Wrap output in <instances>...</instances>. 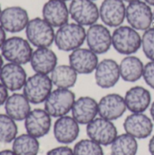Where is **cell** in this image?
I'll list each match as a JSON object with an SVG mask.
<instances>
[{"instance_id":"cell-1","label":"cell","mask_w":154,"mask_h":155,"mask_svg":"<svg viewBox=\"0 0 154 155\" xmlns=\"http://www.w3.org/2000/svg\"><path fill=\"white\" fill-rule=\"evenodd\" d=\"M86 40V30L84 26L77 23H67L60 26L55 32L54 44L56 47L64 52H73L80 48Z\"/></svg>"},{"instance_id":"cell-2","label":"cell","mask_w":154,"mask_h":155,"mask_svg":"<svg viewBox=\"0 0 154 155\" xmlns=\"http://www.w3.org/2000/svg\"><path fill=\"white\" fill-rule=\"evenodd\" d=\"M113 46L121 54H134L142 48V35L133 27L122 25L113 32Z\"/></svg>"},{"instance_id":"cell-3","label":"cell","mask_w":154,"mask_h":155,"mask_svg":"<svg viewBox=\"0 0 154 155\" xmlns=\"http://www.w3.org/2000/svg\"><path fill=\"white\" fill-rule=\"evenodd\" d=\"M49 23L44 18L34 17L30 19L25 30L28 42L36 48L50 47L54 43L55 32Z\"/></svg>"},{"instance_id":"cell-4","label":"cell","mask_w":154,"mask_h":155,"mask_svg":"<svg viewBox=\"0 0 154 155\" xmlns=\"http://www.w3.org/2000/svg\"><path fill=\"white\" fill-rule=\"evenodd\" d=\"M27 39L20 36H12L5 40L1 48V54L8 63L25 64L30 63L33 49Z\"/></svg>"},{"instance_id":"cell-5","label":"cell","mask_w":154,"mask_h":155,"mask_svg":"<svg viewBox=\"0 0 154 155\" xmlns=\"http://www.w3.org/2000/svg\"><path fill=\"white\" fill-rule=\"evenodd\" d=\"M53 86L49 74L35 73L27 78L23 88V94L31 104H39L45 102L53 91Z\"/></svg>"},{"instance_id":"cell-6","label":"cell","mask_w":154,"mask_h":155,"mask_svg":"<svg viewBox=\"0 0 154 155\" xmlns=\"http://www.w3.org/2000/svg\"><path fill=\"white\" fill-rule=\"evenodd\" d=\"M75 94L71 89L56 88L44 102V110L54 118L67 115L75 102Z\"/></svg>"},{"instance_id":"cell-7","label":"cell","mask_w":154,"mask_h":155,"mask_svg":"<svg viewBox=\"0 0 154 155\" xmlns=\"http://www.w3.org/2000/svg\"><path fill=\"white\" fill-rule=\"evenodd\" d=\"M126 20L130 26L144 32L152 27L154 21L152 6L142 0L129 3L126 6Z\"/></svg>"},{"instance_id":"cell-8","label":"cell","mask_w":154,"mask_h":155,"mask_svg":"<svg viewBox=\"0 0 154 155\" xmlns=\"http://www.w3.org/2000/svg\"><path fill=\"white\" fill-rule=\"evenodd\" d=\"M86 134L89 139L102 146L111 145L116 139L118 130L113 121L103 117H96L86 125Z\"/></svg>"},{"instance_id":"cell-9","label":"cell","mask_w":154,"mask_h":155,"mask_svg":"<svg viewBox=\"0 0 154 155\" xmlns=\"http://www.w3.org/2000/svg\"><path fill=\"white\" fill-rule=\"evenodd\" d=\"M69 13L74 23L83 26H91L100 18L99 8L93 0H72Z\"/></svg>"},{"instance_id":"cell-10","label":"cell","mask_w":154,"mask_h":155,"mask_svg":"<svg viewBox=\"0 0 154 155\" xmlns=\"http://www.w3.org/2000/svg\"><path fill=\"white\" fill-rule=\"evenodd\" d=\"M88 48L97 54L107 53L113 46V34L108 26L102 24H94L86 30V40Z\"/></svg>"},{"instance_id":"cell-11","label":"cell","mask_w":154,"mask_h":155,"mask_svg":"<svg viewBox=\"0 0 154 155\" xmlns=\"http://www.w3.org/2000/svg\"><path fill=\"white\" fill-rule=\"evenodd\" d=\"M27 11L17 5L8 6L2 10L0 25L8 33H19L26 28L29 23Z\"/></svg>"},{"instance_id":"cell-12","label":"cell","mask_w":154,"mask_h":155,"mask_svg":"<svg viewBox=\"0 0 154 155\" xmlns=\"http://www.w3.org/2000/svg\"><path fill=\"white\" fill-rule=\"evenodd\" d=\"M123 0H103L99 7L100 18L108 27H118L126 19V5Z\"/></svg>"},{"instance_id":"cell-13","label":"cell","mask_w":154,"mask_h":155,"mask_svg":"<svg viewBox=\"0 0 154 155\" xmlns=\"http://www.w3.org/2000/svg\"><path fill=\"white\" fill-rule=\"evenodd\" d=\"M153 121L144 113H132L123 123V129L126 134L137 140L150 137L153 131Z\"/></svg>"},{"instance_id":"cell-14","label":"cell","mask_w":154,"mask_h":155,"mask_svg":"<svg viewBox=\"0 0 154 155\" xmlns=\"http://www.w3.org/2000/svg\"><path fill=\"white\" fill-rule=\"evenodd\" d=\"M52 126V116L44 110L36 108L31 110L25 120L26 133L35 138L47 135Z\"/></svg>"},{"instance_id":"cell-15","label":"cell","mask_w":154,"mask_h":155,"mask_svg":"<svg viewBox=\"0 0 154 155\" xmlns=\"http://www.w3.org/2000/svg\"><path fill=\"white\" fill-rule=\"evenodd\" d=\"M121 78L119 64L113 59H103L99 62L94 71L96 84L103 89L114 87Z\"/></svg>"},{"instance_id":"cell-16","label":"cell","mask_w":154,"mask_h":155,"mask_svg":"<svg viewBox=\"0 0 154 155\" xmlns=\"http://www.w3.org/2000/svg\"><path fill=\"white\" fill-rule=\"evenodd\" d=\"M127 107L124 97L119 94H108L98 102L99 116L110 121L121 118L126 112Z\"/></svg>"},{"instance_id":"cell-17","label":"cell","mask_w":154,"mask_h":155,"mask_svg":"<svg viewBox=\"0 0 154 155\" xmlns=\"http://www.w3.org/2000/svg\"><path fill=\"white\" fill-rule=\"evenodd\" d=\"M99 64L98 54L89 48H77L69 54V64L78 74H89L95 71Z\"/></svg>"},{"instance_id":"cell-18","label":"cell","mask_w":154,"mask_h":155,"mask_svg":"<svg viewBox=\"0 0 154 155\" xmlns=\"http://www.w3.org/2000/svg\"><path fill=\"white\" fill-rule=\"evenodd\" d=\"M79 124L73 116L64 115L57 118L54 124V136L55 140L62 144L68 145L73 143L79 136Z\"/></svg>"},{"instance_id":"cell-19","label":"cell","mask_w":154,"mask_h":155,"mask_svg":"<svg viewBox=\"0 0 154 155\" xmlns=\"http://www.w3.org/2000/svg\"><path fill=\"white\" fill-rule=\"evenodd\" d=\"M71 113L79 124L87 125L99 115L98 102L91 96H81L75 100Z\"/></svg>"},{"instance_id":"cell-20","label":"cell","mask_w":154,"mask_h":155,"mask_svg":"<svg viewBox=\"0 0 154 155\" xmlns=\"http://www.w3.org/2000/svg\"><path fill=\"white\" fill-rule=\"evenodd\" d=\"M27 80L26 72L21 64L7 63L0 70V82L12 92L24 88Z\"/></svg>"},{"instance_id":"cell-21","label":"cell","mask_w":154,"mask_h":155,"mask_svg":"<svg viewBox=\"0 0 154 155\" xmlns=\"http://www.w3.org/2000/svg\"><path fill=\"white\" fill-rule=\"evenodd\" d=\"M43 18L53 27L59 28L68 23L69 6L62 0H48L42 9Z\"/></svg>"},{"instance_id":"cell-22","label":"cell","mask_w":154,"mask_h":155,"mask_svg":"<svg viewBox=\"0 0 154 155\" xmlns=\"http://www.w3.org/2000/svg\"><path fill=\"white\" fill-rule=\"evenodd\" d=\"M124 100L131 113H144L152 104V94L145 87L137 85L126 92Z\"/></svg>"},{"instance_id":"cell-23","label":"cell","mask_w":154,"mask_h":155,"mask_svg":"<svg viewBox=\"0 0 154 155\" xmlns=\"http://www.w3.org/2000/svg\"><path fill=\"white\" fill-rule=\"evenodd\" d=\"M57 55L49 47L36 48L32 54L30 64L37 74H50L57 66Z\"/></svg>"},{"instance_id":"cell-24","label":"cell","mask_w":154,"mask_h":155,"mask_svg":"<svg viewBox=\"0 0 154 155\" xmlns=\"http://www.w3.org/2000/svg\"><path fill=\"white\" fill-rule=\"evenodd\" d=\"M30 104L24 94L15 93L9 95L5 103V114L15 121H25L31 112Z\"/></svg>"},{"instance_id":"cell-25","label":"cell","mask_w":154,"mask_h":155,"mask_svg":"<svg viewBox=\"0 0 154 155\" xmlns=\"http://www.w3.org/2000/svg\"><path fill=\"white\" fill-rule=\"evenodd\" d=\"M121 78L128 83L139 81L143 74L144 64L143 61L135 55H126L119 64Z\"/></svg>"},{"instance_id":"cell-26","label":"cell","mask_w":154,"mask_h":155,"mask_svg":"<svg viewBox=\"0 0 154 155\" xmlns=\"http://www.w3.org/2000/svg\"><path fill=\"white\" fill-rule=\"evenodd\" d=\"M78 74L70 64H57L50 74L53 84L56 88L71 89L77 82Z\"/></svg>"},{"instance_id":"cell-27","label":"cell","mask_w":154,"mask_h":155,"mask_svg":"<svg viewBox=\"0 0 154 155\" xmlns=\"http://www.w3.org/2000/svg\"><path fill=\"white\" fill-rule=\"evenodd\" d=\"M137 153V139L126 133L119 134L111 144V155H136Z\"/></svg>"},{"instance_id":"cell-28","label":"cell","mask_w":154,"mask_h":155,"mask_svg":"<svg viewBox=\"0 0 154 155\" xmlns=\"http://www.w3.org/2000/svg\"><path fill=\"white\" fill-rule=\"evenodd\" d=\"M40 148V143L37 138L24 134L16 138L13 142L12 149L16 155H37Z\"/></svg>"},{"instance_id":"cell-29","label":"cell","mask_w":154,"mask_h":155,"mask_svg":"<svg viewBox=\"0 0 154 155\" xmlns=\"http://www.w3.org/2000/svg\"><path fill=\"white\" fill-rule=\"evenodd\" d=\"M17 133L18 128L15 120L6 114H0V142L3 143L14 142Z\"/></svg>"},{"instance_id":"cell-30","label":"cell","mask_w":154,"mask_h":155,"mask_svg":"<svg viewBox=\"0 0 154 155\" xmlns=\"http://www.w3.org/2000/svg\"><path fill=\"white\" fill-rule=\"evenodd\" d=\"M74 155H104L103 146L91 139H83L74 147Z\"/></svg>"},{"instance_id":"cell-31","label":"cell","mask_w":154,"mask_h":155,"mask_svg":"<svg viewBox=\"0 0 154 155\" xmlns=\"http://www.w3.org/2000/svg\"><path fill=\"white\" fill-rule=\"evenodd\" d=\"M142 48L145 56L154 61V26L145 30L142 35Z\"/></svg>"},{"instance_id":"cell-32","label":"cell","mask_w":154,"mask_h":155,"mask_svg":"<svg viewBox=\"0 0 154 155\" xmlns=\"http://www.w3.org/2000/svg\"><path fill=\"white\" fill-rule=\"evenodd\" d=\"M143 78L148 86L154 90V61H150L144 64Z\"/></svg>"},{"instance_id":"cell-33","label":"cell","mask_w":154,"mask_h":155,"mask_svg":"<svg viewBox=\"0 0 154 155\" xmlns=\"http://www.w3.org/2000/svg\"><path fill=\"white\" fill-rule=\"evenodd\" d=\"M46 155H74V149L67 145H62L51 149L47 152Z\"/></svg>"},{"instance_id":"cell-34","label":"cell","mask_w":154,"mask_h":155,"mask_svg":"<svg viewBox=\"0 0 154 155\" xmlns=\"http://www.w3.org/2000/svg\"><path fill=\"white\" fill-rule=\"evenodd\" d=\"M8 90L6 87L0 82V106L4 105L5 101L8 98Z\"/></svg>"},{"instance_id":"cell-35","label":"cell","mask_w":154,"mask_h":155,"mask_svg":"<svg viewBox=\"0 0 154 155\" xmlns=\"http://www.w3.org/2000/svg\"><path fill=\"white\" fill-rule=\"evenodd\" d=\"M6 39H7L6 38V31L0 25V49L2 48V46L5 44V42Z\"/></svg>"},{"instance_id":"cell-36","label":"cell","mask_w":154,"mask_h":155,"mask_svg":"<svg viewBox=\"0 0 154 155\" xmlns=\"http://www.w3.org/2000/svg\"><path fill=\"white\" fill-rule=\"evenodd\" d=\"M148 147H149V152L151 155H154V135L152 136V138L150 139Z\"/></svg>"},{"instance_id":"cell-37","label":"cell","mask_w":154,"mask_h":155,"mask_svg":"<svg viewBox=\"0 0 154 155\" xmlns=\"http://www.w3.org/2000/svg\"><path fill=\"white\" fill-rule=\"evenodd\" d=\"M0 155H16L13 150H4L0 152Z\"/></svg>"},{"instance_id":"cell-38","label":"cell","mask_w":154,"mask_h":155,"mask_svg":"<svg viewBox=\"0 0 154 155\" xmlns=\"http://www.w3.org/2000/svg\"><path fill=\"white\" fill-rule=\"evenodd\" d=\"M150 114H151V117L154 123V101L153 103H152V104L150 106Z\"/></svg>"},{"instance_id":"cell-39","label":"cell","mask_w":154,"mask_h":155,"mask_svg":"<svg viewBox=\"0 0 154 155\" xmlns=\"http://www.w3.org/2000/svg\"><path fill=\"white\" fill-rule=\"evenodd\" d=\"M3 65H4V57L2 56V54H0V70L2 69Z\"/></svg>"},{"instance_id":"cell-40","label":"cell","mask_w":154,"mask_h":155,"mask_svg":"<svg viewBox=\"0 0 154 155\" xmlns=\"http://www.w3.org/2000/svg\"><path fill=\"white\" fill-rule=\"evenodd\" d=\"M143 1H145L151 6H154V0H143Z\"/></svg>"},{"instance_id":"cell-41","label":"cell","mask_w":154,"mask_h":155,"mask_svg":"<svg viewBox=\"0 0 154 155\" xmlns=\"http://www.w3.org/2000/svg\"><path fill=\"white\" fill-rule=\"evenodd\" d=\"M124 2H126V3H132V2H135V1H138V0H123Z\"/></svg>"},{"instance_id":"cell-42","label":"cell","mask_w":154,"mask_h":155,"mask_svg":"<svg viewBox=\"0 0 154 155\" xmlns=\"http://www.w3.org/2000/svg\"><path fill=\"white\" fill-rule=\"evenodd\" d=\"M1 12H2V8H1V5H0V15H1Z\"/></svg>"},{"instance_id":"cell-43","label":"cell","mask_w":154,"mask_h":155,"mask_svg":"<svg viewBox=\"0 0 154 155\" xmlns=\"http://www.w3.org/2000/svg\"><path fill=\"white\" fill-rule=\"evenodd\" d=\"M62 1H64V2H67V1H72V0H62Z\"/></svg>"},{"instance_id":"cell-44","label":"cell","mask_w":154,"mask_h":155,"mask_svg":"<svg viewBox=\"0 0 154 155\" xmlns=\"http://www.w3.org/2000/svg\"><path fill=\"white\" fill-rule=\"evenodd\" d=\"M153 20H154V10H153Z\"/></svg>"},{"instance_id":"cell-45","label":"cell","mask_w":154,"mask_h":155,"mask_svg":"<svg viewBox=\"0 0 154 155\" xmlns=\"http://www.w3.org/2000/svg\"><path fill=\"white\" fill-rule=\"evenodd\" d=\"M93 1H95V0H93Z\"/></svg>"}]
</instances>
